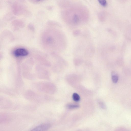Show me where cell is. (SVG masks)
I'll return each instance as SVG.
<instances>
[{"label": "cell", "mask_w": 131, "mask_h": 131, "mask_svg": "<svg viewBox=\"0 0 131 131\" xmlns=\"http://www.w3.org/2000/svg\"><path fill=\"white\" fill-rule=\"evenodd\" d=\"M28 54V52L26 49L22 48L17 49L14 52V55L16 57H25Z\"/></svg>", "instance_id": "6da1fadb"}, {"label": "cell", "mask_w": 131, "mask_h": 131, "mask_svg": "<svg viewBox=\"0 0 131 131\" xmlns=\"http://www.w3.org/2000/svg\"><path fill=\"white\" fill-rule=\"evenodd\" d=\"M24 11V8L20 5H14L12 6V11L14 14L19 15L22 14Z\"/></svg>", "instance_id": "7a4b0ae2"}, {"label": "cell", "mask_w": 131, "mask_h": 131, "mask_svg": "<svg viewBox=\"0 0 131 131\" xmlns=\"http://www.w3.org/2000/svg\"><path fill=\"white\" fill-rule=\"evenodd\" d=\"M51 125L49 124H43L37 126L34 128L32 131H46L51 127Z\"/></svg>", "instance_id": "3957f363"}, {"label": "cell", "mask_w": 131, "mask_h": 131, "mask_svg": "<svg viewBox=\"0 0 131 131\" xmlns=\"http://www.w3.org/2000/svg\"><path fill=\"white\" fill-rule=\"evenodd\" d=\"M111 77L112 81L114 83H116L119 80V76L116 72L114 71L112 72Z\"/></svg>", "instance_id": "277c9868"}, {"label": "cell", "mask_w": 131, "mask_h": 131, "mask_svg": "<svg viewBox=\"0 0 131 131\" xmlns=\"http://www.w3.org/2000/svg\"><path fill=\"white\" fill-rule=\"evenodd\" d=\"M73 22L75 24H77L79 22V19L78 16L76 14L73 15L72 18Z\"/></svg>", "instance_id": "5b68a950"}, {"label": "cell", "mask_w": 131, "mask_h": 131, "mask_svg": "<svg viewBox=\"0 0 131 131\" xmlns=\"http://www.w3.org/2000/svg\"><path fill=\"white\" fill-rule=\"evenodd\" d=\"M72 98L73 100L76 102H78L80 99L79 96L76 93H73L72 95Z\"/></svg>", "instance_id": "8992f818"}, {"label": "cell", "mask_w": 131, "mask_h": 131, "mask_svg": "<svg viewBox=\"0 0 131 131\" xmlns=\"http://www.w3.org/2000/svg\"><path fill=\"white\" fill-rule=\"evenodd\" d=\"M67 107L70 109H72L77 108L79 107V106L78 105L70 104L67 105Z\"/></svg>", "instance_id": "52a82bcc"}, {"label": "cell", "mask_w": 131, "mask_h": 131, "mask_svg": "<svg viewBox=\"0 0 131 131\" xmlns=\"http://www.w3.org/2000/svg\"><path fill=\"white\" fill-rule=\"evenodd\" d=\"M99 3L103 6H106L107 3L106 0H98Z\"/></svg>", "instance_id": "ba28073f"}, {"label": "cell", "mask_w": 131, "mask_h": 131, "mask_svg": "<svg viewBox=\"0 0 131 131\" xmlns=\"http://www.w3.org/2000/svg\"><path fill=\"white\" fill-rule=\"evenodd\" d=\"M74 63L75 65H79L81 63L80 60L79 59H74Z\"/></svg>", "instance_id": "9c48e42d"}, {"label": "cell", "mask_w": 131, "mask_h": 131, "mask_svg": "<svg viewBox=\"0 0 131 131\" xmlns=\"http://www.w3.org/2000/svg\"><path fill=\"white\" fill-rule=\"evenodd\" d=\"M80 33V31L79 30L74 31L73 33V34L74 36H77Z\"/></svg>", "instance_id": "30bf717a"}]
</instances>
